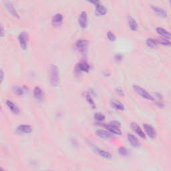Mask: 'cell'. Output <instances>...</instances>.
I'll list each match as a JSON object with an SVG mask.
<instances>
[{
	"instance_id": "cell-26",
	"label": "cell",
	"mask_w": 171,
	"mask_h": 171,
	"mask_svg": "<svg viewBox=\"0 0 171 171\" xmlns=\"http://www.w3.org/2000/svg\"><path fill=\"white\" fill-rule=\"evenodd\" d=\"M94 118L96 122H103L105 120V116L100 113H96L94 116Z\"/></svg>"
},
{
	"instance_id": "cell-6",
	"label": "cell",
	"mask_w": 171,
	"mask_h": 171,
	"mask_svg": "<svg viewBox=\"0 0 171 171\" xmlns=\"http://www.w3.org/2000/svg\"><path fill=\"white\" fill-rule=\"evenodd\" d=\"M93 150L98 155L102 157V158L106 159V160H110V159L112 158V154L110 152L106 151L105 150L100 149V148L97 146H93Z\"/></svg>"
},
{
	"instance_id": "cell-14",
	"label": "cell",
	"mask_w": 171,
	"mask_h": 171,
	"mask_svg": "<svg viewBox=\"0 0 171 171\" xmlns=\"http://www.w3.org/2000/svg\"><path fill=\"white\" fill-rule=\"evenodd\" d=\"M16 131L20 134H30L32 132V127L29 124H20L17 127Z\"/></svg>"
},
{
	"instance_id": "cell-21",
	"label": "cell",
	"mask_w": 171,
	"mask_h": 171,
	"mask_svg": "<svg viewBox=\"0 0 171 171\" xmlns=\"http://www.w3.org/2000/svg\"><path fill=\"white\" fill-rule=\"evenodd\" d=\"M110 105L112 106V108L114 109L118 110V111H124L125 109V107H124V105L121 102L118 100H112L111 101Z\"/></svg>"
},
{
	"instance_id": "cell-15",
	"label": "cell",
	"mask_w": 171,
	"mask_h": 171,
	"mask_svg": "<svg viewBox=\"0 0 171 171\" xmlns=\"http://www.w3.org/2000/svg\"><path fill=\"white\" fill-rule=\"evenodd\" d=\"M127 139H128L132 146L135 148H138L140 146V142L138 140V138L132 134H128L127 135Z\"/></svg>"
},
{
	"instance_id": "cell-36",
	"label": "cell",
	"mask_w": 171,
	"mask_h": 171,
	"mask_svg": "<svg viewBox=\"0 0 171 171\" xmlns=\"http://www.w3.org/2000/svg\"><path fill=\"white\" fill-rule=\"evenodd\" d=\"M169 3H170V6H171V1H169Z\"/></svg>"
},
{
	"instance_id": "cell-24",
	"label": "cell",
	"mask_w": 171,
	"mask_h": 171,
	"mask_svg": "<svg viewBox=\"0 0 171 171\" xmlns=\"http://www.w3.org/2000/svg\"><path fill=\"white\" fill-rule=\"evenodd\" d=\"M26 90V88L25 86H15L13 88V92L15 95H17L18 96H22L24 94V92Z\"/></svg>"
},
{
	"instance_id": "cell-25",
	"label": "cell",
	"mask_w": 171,
	"mask_h": 171,
	"mask_svg": "<svg viewBox=\"0 0 171 171\" xmlns=\"http://www.w3.org/2000/svg\"><path fill=\"white\" fill-rule=\"evenodd\" d=\"M146 44L150 48H155L158 46V42L152 38H148L146 40Z\"/></svg>"
},
{
	"instance_id": "cell-11",
	"label": "cell",
	"mask_w": 171,
	"mask_h": 171,
	"mask_svg": "<svg viewBox=\"0 0 171 171\" xmlns=\"http://www.w3.org/2000/svg\"><path fill=\"white\" fill-rule=\"evenodd\" d=\"M33 94H34V98H35L37 101L41 102L43 100V99H44L45 94L40 87L36 86L34 88V91H33Z\"/></svg>"
},
{
	"instance_id": "cell-4",
	"label": "cell",
	"mask_w": 171,
	"mask_h": 171,
	"mask_svg": "<svg viewBox=\"0 0 171 171\" xmlns=\"http://www.w3.org/2000/svg\"><path fill=\"white\" fill-rule=\"evenodd\" d=\"M143 130L144 131V133L146 136H149L151 138H154L156 136V131L155 129L151 124H144L142 125Z\"/></svg>"
},
{
	"instance_id": "cell-7",
	"label": "cell",
	"mask_w": 171,
	"mask_h": 171,
	"mask_svg": "<svg viewBox=\"0 0 171 171\" xmlns=\"http://www.w3.org/2000/svg\"><path fill=\"white\" fill-rule=\"evenodd\" d=\"M103 126L107 130L108 132L112 134L113 135H116V136H121L122 135V131L121 128H118L114 126H113L112 124H111L110 122H108V124H104Z\"/></svg>"
},
{
	"instance_id": "cell-17",
	"label": "cell",
	"mask_w": 171,
	"mask_h": 171,
	"mask_svg": "<svg viewBox=\"0 0 171 171\" xmlns=\"http://www.w3.org/2000/svg\"><path fill=\"white\" fill-rule=\"evenodd\" d=\"M76 69L79 71H82V72H88L90 70V66L86 62L82 61L79 62L76 66Z\"/></svg>"
},
{
	"instance_id": "cell-37",
	"label": "cell",
	"mask_w": 171,
	"mask_h": 171,
	"mask_svg": "<svg viewBox=\"0 0 171 171\" xmlns=\"http://www.w3.org/2000/svg\"><path fill=\"white\" fill-rule=\"evenodd\" d=\"M46 171H52V170H46Z\"/></svg>"
},
{
	"instance_id": "cell-1",
	"label": "cell",
	"mask_w": 171,
	"mask_h": 171,
	"mask_svg": "<svg viewBox=\"0 0 171 171\" xmlns=\"http://www.w3.org/2000/svg\"><path fill=\"white\" fill-rule=\"evenodd\" d=\"M50 82L52 86L56 87L60 84V72L57 66L52 65L50 68Z\"/></svg>"
},
{
	"instance_id": "cell-30",
	"label": "cell",
	"mask_w": 171,
	"mask_h": 171,
	"mask_svg": "<svg viewBox=\"0 0 171 171\" xmlns=\"http://www.w3.org/2000/svg\"><path fill=\"white\" fill-rule=\"evenodd\" d=\"M122 59H123V56H122V55L121 54H116L114 56V60L116 62H121L122 60Z\"/></svg>"
},
{
	"instance_id": "cell-22",
	"label": "cell",
	"mask_w": 171,
	"mask_h": 171,
	"mask_svg": "<svg viewBox=\"0 0 171 171\" xmlns=\"http://www.w3.org/2000/svg\"><path fill=\"white\" fill-rule=\"evenodd\" d=\"M128 26L130 27V29L132 31H137L138 28V25L136 22V21L135 19H134L131 16H128Z\"/></svg>"
},
{
	"instance_id": "cell-31",
	"label": "cell",
	"mask_w": 171,
	"mask_h": 171,
	"mask_svg": "<svg viewBox=\"0 0 171 171\" xmlns=\"http://www.w3.org/2000/svg\"><path fill=\"white\" fill-rule=\"evenodd\" d=\"M4 77H5V74H4V70H0V83L2 84L4 80Z\"/></svg>"
},
{
	"instance_id": "cell-13",
	"label": "cell",
	"mask_w": 171,
	"mask_h": 171,
	"mask_svg": "<svg viewBox=\"0 0 171 171\" xmlns=\"http://www.w3.org/2000/svg\"><path fill=\"white\" fill-rule=\"evenodd\" d=\"M95 6V14L98 16L105 15L107 13V10L104 6L100 3V1H97V3L94 5Z\"/></svg>"
},
{
	"instance_id": "cell-9",
	"label": "cell",
	"mask_w": 171,
	"mask_h": 171,
	"mask_svg": "<svg viewBox=\"0 0 171 171\" xmlns=\"http://www.w3.org/2000/svg\"><path fill=\"white\" fill-rule=\"evenodd\" d=\"M95 133L99 138H100L104 140H111L112 139L113 137H114V136H113V135H112L110 132H108V130H102V129L97 130L95 132Z\"/></svg>"
},
{
	"instance_id": "cell-18",
	"label": "cell",
	"mask_w": 171,
	"mask_h": 171,
	"mask_svg": "<svg viewBox=\"0 0 171 171\" xmlns=\"http://www.w3.org/2000/svg\"><path fill=\"white\" fill-rule=\"evenodd\" d=\"M89 45V41L87 40H84V39H80L78 40L76 42V46L78 50L81 52L84 51L86 48Z\"/></svg>"
},
{
	"instance_id": "cell-5",
	"label": "cell",
	"mask_w": 171,
	"mask_h": 171,
	"mask_svg": "<svg viewBox=\"0 0 171 171\" xmlns=\"http://www.w3.org/2000/svg\"><path fill=\"white\" fill-rule=\"evenodd\" d=\"M4 6H5L6 10H8V12L10 13L13 17L17 18V19H20V17L19 13H18V12L15 8V6H13V4L11 3V2L6 1L5 3H4Z\"/></svg>"
},
{
	"instance_id": "cell-35",
	"label": "cell",
	"mask_w": 171,
	"mask_h": 171,
	"mask_svg": "<svg viewBox=\"0 0 171 171\" xmlns=\"http://www.w3.org/2000/svg\"><path fill=\"white\" fill-rule=\"evenodd\" d=\"M1 171H6V170H4L3 168H1Z\"/></svg>"
},
{
	"instance_id": "cell-20",
	"label": "cell",
	"mask_w": 171,
	"mask_h": 171,
	"mask_svg": "<svg viewBox=\"0 0 171 171\" xmlns=\"http://www.w3.org/2000/svg\"><path fill=\"white\" fill-rule=\"evenodd\" d=\"M156 32L159 36L161 37H163V38L168 39V40L171 39V33L169 32H168L167 30H166L165 29L162 28V27H157V28L156 29Z\"/></svg>"
},
{
	"instance_id": "cell-10",
	"label": "cell",
	"mask_w": 171,
	"mask_h": 171,
	"mask_svg": "<svg viewBox=\"0 0 171 171\" xmlns=\"http://www.w3.org/2000/svg\"><path fill=\"white\" fill-rule=\"evenodd\" d=\"M130 126L132 130L135 132L140 138H142V139H145V138H146V136L145 135L144 132L142 130V128H140L139 125H138V124L135 123V122H132Z\"/></svg>"
},
{
	"instance_id": "cell-2",
	"label": "cell",
	"mask_w": 171,
	"mask_h": 171,
	"mask_svg": "<svg viewBox=\"0 0 171 171\" xmlns=\"http://www.w3.org/2000/svg\"><path fill=\"white\" fill-rule=\"evenodd\" d=\"M132 88L134 90V91H135L138 95H139L140 97H142V98L146 99V100H147L152 101V102H154L156 100L155 98H154L153 96L151 95V94H149L146 90L142 88V87L139 86L138 85H136V84L133 85Z\"/></svg>"
},
{
	"instance_id": "cell-33",
	"label": "cell",
	"mask_w": 171,
	"mask_h": 171,
	"mask_svg": "<svg viewBox=\"0 0 171 171\" xmlns=\"http://www.w3.org/2000/svg\"><path fill=\"white\" fill-rule=\"evenodd\" d=\"M116 92L118 94V95H119L120 96H124V90L122 88H120L116 90Z\"/></svg>"
},
{
	"instance_id": "cell-29",
	"label": "cell",
	"mask_w": 171,
	"mask_h": 171,
	"mask_svg": "<svg viewBox=\"0 0 171 171\" xmlns=\"http://www.w3.org/2000/svg\"><path fill=\"white\" fill-rule=\"evenodd\" d=\"M158 42L160 43L161 45L165 46H171V41L168 40V39L165 38H162L160 40H159Z\"/></svg>"
},
{
	"instance_id": "cell-19",
	"label": "cell",
	"mask_w": 171,
	"mask_h": 171,
	"mask_svg": "<svg viewBox=\"0 0 171 171\" xmlns=\"http://www.w3.org/2000/svg\"><path fill=\"white\" fill-rule=\"evenodd\" d=\"M151 8L152 11H154V13H155L157 15L159 16V17L163 18H166L167 17V11H166L165 9L159 8V7L156 6H152Z\"/></svg>"
},
{
	"instance_id": "cell-28",
	"label": "cell",
	"mask_w": 171,
	"mask_h": 171,
	"mask_svg": "<svg viewBox=\"0 0 171 171\" xmlns=\"http://www.w3.org/2000/svg\"><path fill=\"white\" fill-rule=\"evenodd\" d=\"M107 38L108 39V40L111 41V42H114V41H115L116 40V37L115 36V34L111 31L108 32Z\"/></svg>"
},
{
	"instance_id": "cell-12",
	"label": "cell",
	"mask_w": 171,
	"mask_h": 171,
	"mask_svg": "<svg viewBox=\"0 0 171 171\" xmlns=\"http://www.w3.org/2000/svg\"><path fill=\"white\" fill-rule=\"evenodd\" d=\"M63 15L61 14V13H55V14L53 16L52 18V25L54 27H59L63 23Z\"/></svg>"
},
{
	"instance_id": "cell-3",
	"label": "cell",
	"mask_w": 171,
	"mask_h": 171,
	"mask_svg": "<svg viewBox=\"0 0 171 171\" xmlns=\"http://www.w3.org/2000/svg\"><path fill=\"white\" fill-rule=\"evenodd\" d=\"M18 41L21 48L22 50H26L27 47V43L29 41V35L26 32L23 31L18 36Z\"/></svg>"
},
{
	"instance_id": "cell-23",
	"label": "cell",
	"mask_w": 171,
	"mask_h": 171,
	"mask_svg": "<svg viewBox=\"0 0 171 171\" xmlns=\"http://www.w3.org/2000/svg\"><path fill=\"white\" fill-rule=\"evenodd\" d=\"M84 96L86 99V100L87 102L88 103V104L90 106V107H92L93 109H94V108H96V104L91 94L88 93V92H84Z\"/></svg>"
},
{
	"instance_id": "cell-8",
	"label": "cell",
	"mask_w": 171,
	"mask_h": 171,
	"mask_svg": "<svg viewBox=\"0 0 171 171\" xmlns=\"http://www.w3.org/2000/svg\"><path fill=\"white\" fill-rule=\"evenodd\" d=\"M88 13L86 11H82L81 12L79 18H78V24L82 28L85 29L88 26Z\"/></svg>"
},
{
	"instance_id": "cell-27",
	"label": "cell",
	"mask_w": 171,
	"mask_h": 171,
	"mask_svg": "<svg viewBox=\"0 0 171 171\" xmlns=\"http://www.w3.org/2000/svg\"><path fill=\"white\" fill-rule=\"evenodd\" d=\"M118 153L122 156H127L129 154V151L126 147L121 146L118 149Z\"/></svg>"
},
{
	"instance_id": "cell-16",
	"label": "cell",
	"mask_w": 171,
	"mask_h": 171,
	"mask_svg": "<svg viewBox=\"0 0 171 171\" xmlns=\"http://www.w3.org/2000/svg\"><path fill=\"white\" fill-rule=\"evenodd\" d=\"M6 105L8 107L9 110H10L13 114L18 115L20 113V110L19 107H18V106L16 105L13 101L8 100L6 101Z\"/></svg>"
},
{
	"instance_id": "cell-32",
	"label": "cell",
	"mask_w": 171,
	"mask_h": 171,
	"mask_svg": "<svg viewBox=\"0 0 171 171\" xmlns=\"http://www.w3.org/2000/svg\"><path fill=\"white\" fill-rule=\"evenodd\" d=\"M110 123L111 124H112L113 126H116V127H118V128H121V124L119 122L116 121H114L110 122Z\"/></svg>"
},
{
	"instance_id": "cell-34",
	"label": "cell",
	"mask_w": 171,
	"mask_h": 171,
	"mask_svg": "<svg viewBox=\"0 0 171 171\" xmlns=\"http://www.w3.org/2000/svg\"><path fill=\"white\" fill-rule=\"evenodd\" d=\"M0 36L1 37H3L4 36V27L2 25H1L0 27Z\"/></svg>"
}]
</instances>
